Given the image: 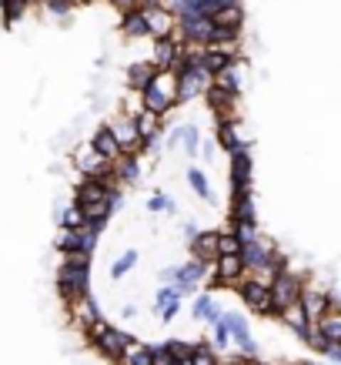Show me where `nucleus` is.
Returning <instances> with one entry per match:
<instances>
[{
    "label": "nucleus",
    "mask_w": 341,
    "mask_h": 365,
    "mask_svg": "<svg viewBox=\"0 0 341 365\" xmlns=\"http://www.w3.org/2000/svg\"><path fill=\"white\" fill-rule=\"evenodd\" d=\"M54 288L61 302L70 305L78 299H88L90 295V255H61L57 262V272H54Z\"/></svg>",
    "instance_id": "obj_1"
},
{
    "label": "nucleus",
    "mask_w": 341,
    "mask_h": 365,
    "mask_svg": "<svg viewBox=\"0 0 341 365\" xmlns=\"http://www.w3.org/2000/svg\"><path fill=\"white\" fill-rule=\"evenodd\" d=\"M177 104H191V101H204L208 88L214 84V74L201 64V57L194 61H181L177 57Z\"/></svg>",
    "instance_id": "obj_2"
},
{
    "label": "nucleus",
    "mask_w": 341,
    "mask_h": 365,
    "mask_svg": "<svg viewBox=\"0 0 341 365\" xmlns=\"http://www.w3.org/2000/svg\"><path fill=\"white\" fill-rule=\"evenodd\" d=\"M141 108L144 111H154L161 118L177 108V71H157L154 81L141 91Z\"/></svg>",
    "instance_id": "obj_3"
},
{
    "label": "nucleus",
    "mask_w": 341,
    "mask_h": 365,
    "mask_svg": "<svg viewBox=\"0 0 341 365\" xmlns=\"http://www.w3.org/2000/svg\"><path fill=\"white\" fill-rule=\"evenodd\" d=\"M70 168H74L80 178H107V175H114V161H107V158L100 155L90 141L74 144V151H70Z\"/></svg>",
    "instance_id": "obj_4"
},
{
    "label": "nucleus",
    "mask_w": 341,
    "mask_h": 365,
    "mask_svg": "<svg viewBox=\"0 0 341 365\" xmlns=\"http://www.w3.org/2000/svg\"><path fill=\"white\" fill-rule=\"evenodd\" d=\"M301 288H305V278L295 275L291 268H285V272L268 285V292H271V319H278L281 312L291 309V305L301 299Z\"/></svg>",
    "instance_id": "obj_5"
},
{
    "label": "nucleus",
    "mask_w": 341,
    "mask_h": 365,
    "mask_svg": "<svg viewBox=\"0 0 341 365\" xmlns=\"http://www.w3.org/2000/svg\"><path fill=\"white\" fill-rule=\"evenodd\" d=\"M244 265H241V255H218L211 262L208 272V285L211 288H238L244 282Z\"/></svg>",
    "instance_id": "obj_6"
},
{
    "label": "nucleus",
    "mask_w": 341,
    "mask_h": 365,
    "mask_svg": "<svg viewBox=\"0 0 341 365\" xmlns=\"http://www.w3.org/2000/svg\"><path fill=\"white\" fill-rule=\"evenodd\" d=\"M174 37L181 41V44L208 47L211 37H214V21H211V17H201V14H184V17H177Z\"/></svg>",
    "instance_id": "obj_7"
},
{
    "label": "nucleus",
    "mask_w": 341,
    "mask_h": 365,
    "mask_svg": "<svg viewBox=\"0 0 341 365\" xmlns=\"http://www.w3.org/2000/svg\"><path fill=\"white\" fill-rule=\"evenodd\" d=\"M231 158V198H244L254 195V161H251V148L234 151Z\"/></svg>",
    "instance_id": "obj_8"
},
{
    "label": "nucleus",
    "mask_w": 341,
    "mask_h": 365,
    "mask_svg": "<svg viewBox=\"0 0 341 365\" xmlns=\"http://www.w3.org/2000/svg\"><path fill=\"white\" fill-rule=\"evenodd\" d=\"M98 245H100V235L90 232V228H74V232L61 228V232H57V238H54V248H57L61 255L78 252V255H90V258H94Z\"/></svg>",
    "instance_id": "obj_9"
},
{
    "label": "nucleus",
    "mask_w": 341,
    "mask_h": 365,
    "mask_svg": "<svg viewBox=\"0 0 341 365\" xmlns=\"http://www.w3.org/2000/svg\"><path fill=\"white\" fill-rule=\"evenodd\" d=\"M107 128L114 131V141L121 148V155H141V134H137V124H134L131 114H117V118H110Z\"/></svg>",
    "instance_id": "obj_10"
},
{
    "label": "nucleus",
    "mask_w": 341,
    "mask_h": 365,
    "mask_svg": "<svg viewBox=\"0 0 341 365\" xmlns=\"http://www.w3.org/2000/svg\"><path fill=\"white\" fill-rule=\"evenodd\" d=\"M137 342V339H134L131 332H124V329H114V325H107V329H104V335H100L98 339V345H94V349H98L100 355H104V359H107V362H121L124 355H127V349H131V345Z\"/></svg>",
    "instance_id": "obj_11"
},
{
    "label": "nucleus",
    "mask_w": 341,
    "mask_h": 365,
    "mask_svg": "<svg viewBox=\"0 0 341 365\" xmlns=\"http://www.w3.org/2000/svg\"><path fill=\"white\" fill-rule=\"evenodd\" d=\"M144 21H147V34L151 41H161V37H174L177 31V17L167 4H151V7H141Z\"/></svg>",
    "instance_id": "obj_12"
},
{
    "label": "nucleus",
    "mask_w": 341,
    "mask_h": 365,
    "mask_svg": "<svg viewBox=\"0 0 341 365\" xmlns=\"http://www.w3.org/2000/svg\"><path fill=\"white\" fill-rule=\"evenodd\" d=\"M238 299L248 305V312H254V315H271V292H268V285H261V282H254L251 275H244V282L238 288Z\"/></svg>",
    "instance_id": "obj_13"
},
{
    "label": "nucleus",
    "mask_w": 341,
    "mask_h": 365,
    "mask_svg": "<svg viewBox=\"0 0 341 365\" xmlns=\"http://www.w3.org/2000/svg\"><path fill=\"white\" fill-rule=\"evenodd\" d=\"M301 309H305V315H308L315 325H318V319L325 315V312L335 305V299H331V292L328 288H318V285H308L305 282V288H301Z\"/></svg>",
    "instance_id": "obj_14"
},
{
    "label": "nucleus",
    "mask_w": 341,
    "mask_h": 365,
    "mask_svg": "<svg viewBox=\"0 0 341 365\" xmlns=\"http://www.w3.org/2000/svg\"><path fill=\"white\" fill-rule=\"evenodd\" d=\"M107 198H110V188H107L104 178H80L78 185H74V205H78V208L100 205V201H107Z\"/></svg>",
    "instance_id": "obj_15"
},
{
    "label": "nucleus",
    "mask_w": 341,
    "mask_h": 365,
    "mask_svg": "<svg viewBox=\"0 0 341 365\" xmlns=\"http://www.w3.org/2000/svg\"><path fill=\"white\" fill-rule=\"evenodd\" d=\"M275 245L268 242V238H258V242H251V245H244L241 248V265H244V272L251 275V272H258V268H264L271 258H275Z\"/></svg>",
    "instance_id": "obj_16"
},
{
    "label": "nucleus",
    "mask_w": 341,
    "mask_h": 365,
    "mask_svg": "<svg viewBox=\"0 0 341 365\" xmlns=\"http://www.w3.org/2000/svg\"><path fill=\"white\" fill-rule=\"evenodd\" d=\"M221 315H224V309L218 305V299L211 295V292H198L194 295V305H191V319L194 322H201V325H218L221 322Z\"/></svg>",
    "instance_id": "obj_17"
},
{
    "label": "nucleus",
    "mask_w": 341,
    "mask_h": 365,
    "mask_svg": "<svg viewBox=\"0 0 341 365\" xmlns=\"http://www.w3.org/2000/svg\"><path fill=\"white\" fill-rule=\"evenodd\" d=\"M234 61H238V47H231V44H211L201 51V64L208 67L211 74H221V71L231 67Z\"/></svg>",
    "instance_id": "obj_18"
},
{
    "label": "nucleus",
    "mask_w": 341,
    "mask_h": 365,
    "mask_svg": "<svg viewBox=\"0 0 341 365\" xmlns=\"http://www.w3.org/2000/svg\"><path fill=\"white\" fill-rule=\"evenodd\" d=\"M67 312H70V319H74V325H78L80 332H84V329H90L94 322L104 319V312H100V305L94 302V295H88V299H78V302H70V305H67Z\"/></svg>",
    "instance_id": "obj_19"
},
{
    "label": "nucleus",
    "mask_w": 341,
    "mask_h": 365,
    "mask_svg": "<svg viewBox=\"0 0 341 365\" xmlns=\"http://www.w3.org/2000/svg\"><path fill=\"white\" fill-rule=\"evenodd\" d=\"M177 47H181L177 37H161V41H154V54L147 57V61H151L157 71H174L177 67Z\"/></svg>",
    "instance_id": "obj_20"
},
{
    "label": "nucleus",
    "mask_w": 341,
    "mask_h": 365,
    "mask_svg": "<svg viewBox=\"0 0 341 365\" xmlns=\"http://www.w3.org/2000/svg\"><path fill=\"white\" fill-rule=\"evenodd\" d=\"M141 158L144 155H121L114 161V178L121 181V188H127V185L134 188L141 181Z\"/></svg>",
    "instance_id": "obj_21"
},
{
    "label": "nucleus",
    "mask_w": 341,
    "mask_h": 365,
    "mask_svg": "<svg viewBox=\"0 0 341 365\" xmlns=\"http://www.w3.org/2000/svg\"><path fill=\"white\" fill-rule=\"evenodd\" d=\"M134 124H137L141 141L164 138V118H161V114H154V111H144V108H137V114H134Z\"/></svg>",
    "instance_id": "obj_22"
},
{
    "label": "nucleus",
    "mask_w": 341,
    "mask_h": 365,
    "mask_svg": "<svg viewBox=\"0 0 341 365\" xmlns=\"http://www.w3.org/2000/svg\"><path fill=\"white\" fill-rule=\"evenodd\" d=\"M157 67L151 64V61H134V64H127V71H124V78H127V91H137L141 94L151 81H154Z\"/></svg>",
    "instance_id": "obj_23"
},
{
    "label": "nucleus",
    "mask_w": 341,
    "mask_h": 365,
    "mask_svg": "<svg viewBox=\"0 0 341 365\" xmlns=\"http://www.w3.org/2000/svg\"><path fill=\"white\" fill-rule=\"evenodd\" d=\"M187 245H191V258H198V262L218 258V232H198L194 238H187Z\"/></svg>",
    "instance_id": "obj_24"
},
{
    "label": "nucleus",
    "mask_w": 341,
    "mask_h": 365,
    "mask_svg": "<svg viewBox=\"0 0 341 365\" xmlns=\"http://www.w3.org/2000/svg\"><path fill=\"white\" fill-rule=\"evenodd\" d=\"M278 319L285 322V325H288V329H291V332L298 335V339H301V342L308 339L311 325H315V322H311L308 315H305V309H301V302H295L291 309H285V312H281V315H278Z\"/></svg>",
    "instance_id": "obj_25"
},
{
    "label": "nucleus",
    "mask_w": 341,
    "mask_h": 365,
    "mask_svg": "<svg viewBox=\"0 0 341 365\" xmlns=\"http://www.w3.org/2000/svg\"><path fill=\"white\" fill-rule=\"evenodd\" d=\"M88 141L94 144V148H98V151L107 158V161H117V158H121V148H117V141H114V131H110L107 124H98V128L90 131Z\"/></svg>",
    "instance_id": "obj_26"
},
{
    "label": "nucleus",
    "mask_w": 341,
    "mask_h": 365,
    "mask_svg": "<svg viewBox=\"0 0 341 365\" xmlns=\"http://www.w3.org/2000/svg\"><path fill=\"white\" fill-rule=\"evenodd\" d=\"M214 88L231 91V94H241V88H244V61L241 57H238L231 67H224L221 74H214Z\"/></svg>",
    "instance_id": "obj_27"
},
{
    "label": "nucleus",
    "mask_w": 341,
    "mask_h": 365,
    "mask_svg": "<svg viewBox=\"0 0 341 365\" xmlns=\"http://www.w3.org/2000/svg\"><path fill=\"white\" fill-rule=\"evenodd\" d=\"M121 34L127 37V41H134V37H151V34H147V21H144L141 7L121 14Z\"/></svg>",
    "instance_id": "obj_28"
},
{
    "label": "nucleus",
    "mask_w": 341,
    "mask_h": 365,
    "mask_svg": "<svg viewBox=\"0 0 341 365\" xmlns=\"http://www.w3.org/2000/svg\"><path fill=\"white\" fill-rule=\"evenodd\" d=\"M211 272V262H198V258H187L184 265H177V282L184 285H201Z\"/></svg>",
    "instance_id": "obj_29"
},
{
    "label": "nucleus",
    "mask_w": 341,
    "mask_h": 365,
    "mask_svg": "<svg viewBox=\"0 0 341 365\" xmlns=\"http://www.w3.org/2000/svg\"><path fill=\"white\" fill-rule=\"evenodd\" d=\"M54 222H57V228H67V232H74V228H84V211H80L74 201H70V205H57Z\"/></svg>",
    "instance_id": "obj_30"
},
{
    "label": "nucleus",
    "mask_w": 341,
    "mask_h": 365,
    "mask_svg": "<svg viewBox=\"0 0 341 365\" xmlns=\"http://www.w3.org/2000/svg\"><path fill=\"white\" fill-rule=\"evenodd\" d=\"M228 218L234 222H258V205H254V195H244V198H231V211Z\"/></svg>",
    "instance_id": "obj_31"
},
{
    "label": "nucleus",
    "mask_w": 341,
    "mask_h": 365,
    "mask_svg": "<svg viewBox=\"0 0 341 365\" xmlns=\"http://www.w3.org/2000/svg\"><path fill=\"white\" fill-rule=\"evenodd\" d=\"M318 329L328 335L331 345H341V309H338V305H331V309L321 315V319H318Z\"/></svg>",
    "instance_id": "obj_32"
},
{
    "label": "nucleus",
    "mask_w": 341,
    "mask_h": 365,
    "mask_svg": "<svg viewBox=\"0 0 341 365\" xmlns=\"http://www.w3.org/2000/svg\"><path fill=\"white\" fill-rule=\"evenodd\" d=\"M218 144L224 148V151H228V155L241 151V148H251V141H244L234 124H218Z\"/></svg>",
    "instance_id": "obj_33"
},
{
    "label": "nucleus",
    "mask_w": 341,
    "mask_h": 365,
    "mask_svg": "<svg viewBox=\"0 0 341 365\" xmlns=\"http://www.w3.org/2000/svg\"><path fill=\"white\" fill-rule=\"evenodd\" d=\"M211 21L218 27H231V31H244V7L241 4H231V7H221Z\"/></svg>",
    "instance_id": "obj_34"
},
{
    "label": "nucleus",
    "mask_w": 341,
    "mask_h": 365,
    "mask_svg": "<svg viewBox=\"0 0 341 365\" xmlns=\"http://www.w3.org/2000/svg\"><path fill=\"white\" fill-rule=\"evenodd\" d=\"M187 185H191V191L198 195L201 201H214V191H211V185H208V175L201 171V168H187Z\"/></svg>",
    "instance_id": "obj_35"
},
{
    "label": "nucleus",
    "mask_w": 341,
    "mask_h": 365,
    "mask_svg": "<svg viewBox=\"0 0 341 365\" xmlns=\"http://www.w3.org/2000/svg\"><path fill=\"white\" fill-rule=\"evenodd\" d=\"M177 134H181V148H184V155L198 158V151H201V128L198 124H181Z\"/></svg>",
    "instance_id": "obj_36"
},
{
    "label": "nucleus",
    "mask_w": 341,
    "mask_h": 365,
    "mask_svg": "<svg viewBox=\"0 0 341 365\" xmlns=\"http://www.w3.org/2000/svg\"><path fill=\"white\" fill-rule=\"evenodd\" d=\"M117 365H154V352H151V345L147 342H134Z\"/></svg>",
    "instance_id": "obj_37"
},
{
    "label": "nucleus",
    "mask_w": 341,
    "mask_h": 365,
    "mask_svg": "<svg viewBox=\"0 0 341 365\" xmlns=\"http://www.w3.org/2000/svg\"><path fill=\"white\" fill-rule=\"evenodd\" d=\"M137 258H141V255H137V248H127V252H124L121 258L110 265V278H114V282H121L124 275H131L134 265H137Z\"/></svg>",
    "instance_id": "obj_38"
},
{
    "label": "nucleus",
    "mask_w": 341,
    "mask_h": 365,
    "mask_svg": "<svg viewBox=\"0 0 341 365\" xmlns=\"http://www.w3.org/2000/svg\"><path fill=\"white\" fill-rule=\"evenodd\" d=\"M221 325H224V329L231 332V342L251 332V329H248V319H244L241 312H228V309H224V315H221Z\"/></svg>",
    "instance_id": "obj_39"
},
{
    "label": "nucleus",
    "mask_w": 341,
    "mask_h": 365,
    "mask_svg": "<svg viewBox=\"0 0 341 365\" xmlns=\"http://www.w3.org/2000/svg\"><path fill=\"white\" fill-rule=\"evenodd\" d=\"M191 365H218V349L211 345V339H201V342H194Z\"/></svg>",
    "instance_id": "obj_40"
},
{
    "label": "nucleus",
    "mask_w": 341,
    "mask_h": 365,
    "mask_svg": "<svg viewBox=\"0 0 341 365\" xmlns=\"http://www.w3.org/2000/svg\"><path fill=\"white\" fill-rule=\"evenodd\" d=\"M231 232L238 235V242H241V245H251V242H258V238H261V225H258V222H234Z\"/></svg>",
    "instance_id": "obj_41"
},
{
    "label": "nucleus",
    "mask_w": 341,
    "mask_h": 365,
    "mask_svg": "<svg viewBox=\"0 0 341 365\" xmlns=\"http://www.w3.org/2000/svg\"><path fill=\"white\" fill-rule=\"evenodd\" d=\"M305 345H308L311 352H318V355H328V352H331V342H328V335L321 332L318 325H311V332H308V339H305Z\"/></svg>",
    "instance_id": "obj_42"
},
{
    "label": "nucleus",
    "mask_w": 341,
    "mask_h": 365,
    "mask_svg": "<svg viewBox=\"0 0 341 365\" xmlns=\"http://www.w3.org/2000/svg\"><path fill=\"white\" fill-rule=\"evenodd\" d=\"M244 245L238 242V235L228 228V232H218V255H241Z\"/></svg>",
    "instance_id": "obj_43"
},
{
    "label": "nucleus",
    "mask_w": 341,
    "mask_h": 365,
    "mask_svg": "<svg viewBox=\"0 0 341 365\" xmlns=\"http://www.w3.org/2000/svg\"><path fill=\"white\" fill-rule=\"evenodd\" d=\"M171 302H184L181 299V295H177V288H174V282H171V285H161L154 292V312H161L164 309V305H171Z\"/></svg>",
    "instance_id": "obj_44"
},
{
    "label": "nucleus",
    "mask_w": 341,
    "mask_h": 365,
    "mask_svg": "<svg viewBox=\"0 0 341 365\" xmlns=\"http://www.w3.org/2000/svg\"><path fill=\"white\" fill-rule=\"evenodd\" d=\"M211 345H214L218 352H228V349H231V332H228L221 322L218 325H211Z\"/></svg>",
    "instance_id": "obj_45"
},
{
    "label": "nucleus",
    "mask_w": 341,
    "mask_h": 365,
    "mask_svg": "<svg viewBox=\"0 0 341 365\" xmlns=\"http://www.w3.org/2000/svg\"><path fill=\"white\" fill-rule=\"evenodd\" d=\"M41 4H44V11L54 14V17H70V14L78 11L74 0H41Z\"/></svg>",
    "instance_id": "obj_46"
},
{
    "label": "nucleus",
    "mask_w": 341,
    "mask_h": 365,
    "mask_svg": "<svg viewBox=\"0 0 341 365\" xmlns=\"http://www.w3.org/2000/svg\"><path fill=\"white\" fill-rule=\"evenodd\" d=\"M164 349L174 355L177 362H181V359H191V352H194V342H184V339H167Z\"/></svg>",
    "instance_id": "obj_47"
},
{
    "label": "nucleus",
    "mask_w": 341,
    "mask_h": 365,
    "mask_svg": "<svg viewBox=\"0 0 341 365\" xmlns=\"http://www.w3.org/2000/svg\"><path fill=\"white\" fill-rule=\"evenodd\" d=\"M147 211H151V215H161V211H177V208H174V201L167 198V195L154 191V195L147 198Z\"/></svg>",
    "instance_id": "obj_48"
},
{
    "label": "nucleus",
    "mask_w": 341,
    "mask_h": 365,
    "mask_svg": "<svg viewBox=\"0 0 341 365\" xmlns=\"http://www.w3.org/2000/svg\"><path fill=\"white\" fill-rule=\"evenodd\" d=\"M151 345V352H154V365H177V359L164 349V342H147Z\"/></svg>",
    "instance_id": "obj_49"
},
{
    "label": "nucleus",
    "mask_w": 341,
    "mask_h": 365,
    "mask_svg": "<svg viewBox=\"0 0 341 365\" xmlns=\"http://www.w3.org/2000/svg\"><path fill=\"white\" fill-rule=\"evenodd\" d=\"M177 312H181V302H171V305H164V309L157 312V315H161L157 322H164V325H167V322H174V319H177Z\"/></svg>",
    "instance_id": "obj_50"
},
{
    "label": "nucleus",
    "mask_w": 341,
    "mask_h": 365,
    "mask_svg": "<svg viewBox=\"0 0 341 365\" xmlns=\"http://www.w3.org/2000/svg\"><path fill=\"white\" fill-rule=\"evenodd\" d=\"M157 278H161L164 285H171V282H177V265H167V268H161V272H157Z\"/></svg>",
    "instance_id": "obj_51"
},
{
    "label": "nucleus",
    "mask_w": 341,
    "mask_h": 365,
    "mask_svg": "<svg viewBox=\"0 0 341 365\" xmlns=\"http://www.w3.org/2000/svg\"><path fill=\"white\" fill-rule=\"evenodd\" d=\"M110 7H117V11H134V7H141V0H107Z\"/></svg>",
    "instance_id": "obj_52"
},
{
    "label": "nucleus",
    "mask_w": 341,
    "mask_h": 365,
    "mask_svg": "<svg viewBox=\"0 0 341 365\" xmlns=\"http://www.w3.org/2000/svg\"><path fill=\"white\" fill-rule=\"evenodd\" d=\"M228 365H261V362H258V359H244V355L234 352L231 359H228Z\"/></svg>",
    "instance_id": "obj_53"
},
{
    "label": "nucleus",
    "mask_w": 341,
    "mask_h": 365,
    "mask_svg": "<svg viewBox=\"0 0 341 365\" xmlns=\"http://www.w3.org/2000/svg\"><path fill=\"white\" fill-rule=\"evenodd\" d=\"M328 362H335V365H341V345H331V352L325 355Z\"/></svg>",
    "instance_id": "obj_54"
},
{
    "label": "nucleus",
    "mask_w": 341,
    "mask_h": 365,
    "mask_svg": "<svg viewBox=\"0 0 341 365\" xmlns=\"http://www.w3.org/2000/svg\"><path fill=\"white\" fill-rule=\"evenodd\" d=\"M201 155L211 161V155H214V141H201Z\"/></svg>",
    "instance_id": "obj_55"
},
{
    "label": "nucleus",
    "mask_w": 341,
    "mask_h": 365,
    "mask_svg": "<svg viewBox=\"0 0 341 365\" xmlns=\"http://www.w3.org/2000/svg\"><path fill=\"white\" fill-rule=\"evenodd\" d=\"M201 232V228H198V225H194V222H184V235H187V238H194V235H198Z\"/></svg>",
    "instance_id": "obj_56"
},
{
    "label": "nucleus",
    "mask_w": 341,
    "mask_h": 365,
    "mask_svg": "<svg viewBox=\"0 0 341 365\" xmlns=\"http://www.w3.org/2000/svg\"><path fill=\"white\" fill-rule=\"evenodd\" d=\"M137 315V305H124V319H134Z\"/></svg>",
    "instance_id": "obj_57"
},
{
    "label": "nucleus",
    "mask_w": 341,
    "mask_h": 365,
    "mask_svg": "<svg viewBox=\"0 0 341 365\" xmlns=\"http://www.w3.org/2000/svg\"><path fill=\"white\" fill-rule=\"evenodd\" d=\"M84 4H94V0H74V7H84Z\"/></svg>",
    "instance_id": "obj_58"
},
{
    "label": "nucleus",
    "mask_w": 341,
    "mask_h": 365,
    "mask_svg": "<svg viewBox=\"0 0 341 365\" xmlns=\"http://www.w3.org/2000/svg\"><path fill=\"white\" fill-rule=\"evenodd\" d=\"M325 365H335V362H325Z\"/></svg>",
    "instance_id": "obj_59"
},
{
    "label": "nucleus",
    "mask_w": 341,
    "mask_h": 365,
    "mask_svg": "<svg viewBox=\"0 0 341 365\" xmlns=\"http://www.w3.org/2000/svg\"><path fill=\"white\" fill-rule=\"evenodd\" d=\"M218 365H228V362H218Z\"/></svg>",
    "instance_id": "obj_60"
}]
</instances>
